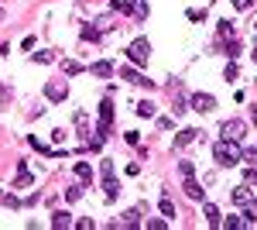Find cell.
I'll use <instances>...</instances> for the list:
<instances>
[{"label": "cell", "instance_id": "obj_10", "mask_svg": "<svg viewBox=\"0 0 257 230\" xmlns=\"http://www.w3.org/2000/svg\"><path fill=\"white\" fill-rule=\"evenodd\" d=\"M31 182H35V179H31V172H28L24 161H21V165H17V182H14V186H17V189H28Z\"/></svg>", "mask_w": 257, "mask_h": 230}, {"label": "cell", "instance_id": "obj_8", "mask_svg": "<svg viewBox=\"0 0 257 230\" xmlns=\"http://www.w3.org/2000/svg\"><path fill=\"white\" fill-rule=\"evenodd\" d=\"M103 196H107V203L117 199V179L113 175H103Z\"/></svg>", "mask_w": 257, "mask_h": 230}, {"label": "cell", "instance_id": "obj_20", "mask_svg": "<svg viewBox=\"0 0 257 230\" xmlns=\"http://www.w3.org/2000/svg\"><path fill=\"white\" fill-rule=\"evenodd\" d=\"M161 213H165L168 220H175V203H172L168 196H161Z\"/></svg>", "mask_w": 257, "mask_h": 230}, {"label": "cell", "instance_id": "obj_28", "mask_svg": "<svg viewBox=\"0 0 257 230\" xmlns=\"http://www.w3.org/2000/svg\"><path fill=\"white\" fill-rule=\"evenodd\" d=\"M244 179H247V186H254V182H257V165H251V168L244 172Z\"/></svg>", "mask_w": 257, "mask_h": 230}, {"label": "cell", "instance_id": "obj_14", "mask_svg": "<svg viewBox=\"0 0 257 230\" xmlns=\"http://www.w3.org/2000/svg\"><path fill=\"white\" fill-rule=\"evenodd\" d=\"M185 192H189V199H202V186H199V182H195L192 175H189V179H185Z\"/></svg>", "mask_w": 257, "mask_h": 230}, {"label": "cell", "instance_id": "obj_23", "mask_svg": "<svg viewBox=\"0 0 257 230\" xmlns=\"http://www.w3.org/2000/svg\"><path fill=\"white\" fill-rule=\"evenodd\" d=\"M62 69H65V76H79V73H82L79 62H62Z\"/></svg>", "mask_w": 257, "mask_h": 230}, {"label": "cell", "instance_id": "obj_35", "mask_svg": "<svg viewBox=\"0 0 257 230\" xmlns=\"http://www.w3.org/2000/svg\"><path fill=\"white\" fill-rule=\"evenodd\" d=\"M251 3H254V0H233V7H237V10H251Z\"/></svg>", "mask_w": 257, "mask_h": 230}, {"label": "cell", "instance_id": "obj_37", "mask_svg": "<svg viewBox=\"0 0 257 230\" xmlns=\"http://www.w3.org/2000/svg\"><path fill=\"white\" fill-rule=\"evenodd\" d=\"M124 138H127V145H137V141H141V134H137V131H127Z\"/></svg>", "mask_w": 257, "mask_h": 230}, {"label": "cell", "instance_id": "obj_27", "mask_svg": "<svg viewBox=\"0 0 257 230\" xmlns=\"http://www.w3.org/2000/svg\"><path fill=\"white\" fill-rule=\"evenodd\" d=\"M223 79H226V82H230V79H237V62H233V59H230V66H226V73H223Z\"/></svg>", "mask_w": 257, "mask_h": 230}, {"label": "cell", "instance_id": "obj_29", "mask_svg": "<svg viewBox=\"0 0 257 230\" xmlns=\"http://www.w3.org/2000/svg\"><path fill=\"white\" fill-rule=\"evenodd\" d=\"M134 14H137V17H147V3L137 0V3H134Z\"/></svg>", "mask_w": 257, "mask_h": 230}, {"label": "cell", "instance_id": "obj_18", "mask_svg": "<svg viewBox=\"0 0 257 230\" xmlns=\"http://www.w3.org/2000/svg\"><path fill=\"white\" fill-rule=\"evenodd\" d=\"M0 203H3L7 210H17V206H21V199H17L14 192H0Z\"/></svg>", "mask_w": 257, "mask_h": 230}, {"label": "cell", "instance_id": "obj_33", "mask_svg": "<svg viewBox=\"0 0 257 230\" xmlns=\"http://www.w3.org/2000/svg\"><path fill=\"white\" fill-rule=\"evenodd\" d=\"M165 227H168L165 220H147V230H165Z\"/></svg>", "mask_w": 257, "mask_h": 230}, {"label": "cell", "instance_id": "obj_15", "mask_svg": "<svg viewBox=\"0 0 257 230\" xmlns=\"http://www.w3.org/2000/svg\"><path fill=\"white\" fill-rule=\"evenodd\" d=\"M75 175H79L82 182H89V179H93V165H89V161H75Z\"/></svg>", "mask_w": 257, "mask_h": 230}, {"label": "cell", "instance_id": "obj_9", "mask_svg": "<svg viewBox=\"0 0 257 230\" xmlns=\"http://www.w3.org/2000/svg\"><path fill=\"white\" fill-rule=\"evenodd\" d=\"M233 203H237V206H247V203H251V186H247V182L233 189Z\"/></svg>", "mask_w": 257, "mask_h": 230}, {"label": "cell", "instance_id": "obj_21", "mask_svg": "<svg viewBox=\"0 0 257 230\" xmlns=\"http://www.w3.org/2000/svg\"><path fill=\"white\" fill-rule=\"evenodd\" d=\"M226 55H230V59H237V55H240V41H237V35L226 41Z\"/></svg>", "mask_w": 257, "mask_h": 230}, {"label": "cell", "instance_id": "obj_34", "mask_svg": "<svg viewBox=\"0 0 257 230\" xmlns=\"http://www.w3.org/2000/svg\"><path fill=\"white\" fill-rule=\"evenodd\" d=\"M100 172L103 175H113V161H100Z\"/></svg>", "mask_w": 257, "mask_h": 230}, {"label": "cell", "instance_id": "obj_41", "mask_svg": "<svg viewBox=\"0 0 257 230\" xmlns=\"http://www.w3.org/2000/svg\"><path fill=\"white\" fill-rule=\"evenodd\" d=\"M254 206H257V199H254Z\"/></svg>", "mask_w": 257, "mask_h": 230}, {"label": "cell", "instance_id": "obj_39", "mask_svg": "<svg viewBox=\"0 0 257 230\" xmlns=\"http://www.w3.org/2000/svg\"><path fill=\"white\" fill-rule=\"evenodd\" d=\"M254 31H257V21H254Z\"/></svg>", "mask_w": 257, "mask_h": 230}, {"label": "cell", "instance_id": "obj_16", "mask_svg": "<svg viewBox=\"0 0 257 230\" xmlns=\"http://www.w3.org/2000/svg\"><path fill=\"white\" fill-rule=\"evenodd\" d=\"M134 110H137V117H154V103H151V100H141Z\"/></svg>", "mask_w": 257, "mask_h": 230}, {"label": "cell", "instance_id": "obj_19", "mask_svg": "<svg viewBox=\"0 0 257 230\" xmlns=\"http://www.w3.org/2000/svg\"><path fill=\"white\" fill-rule=\"evenodd\" d=\"M110 7L120 10V14H130V10H134V0H110Z\"/></svg>", "mask_w": 257, "mask_h": 230}, {"label": "cell", "instance_id": "obj_2", "mask_svg": "<svg viewBox=\"0 0 257 230\" xmlns=\"http://www.w3.org/2000/svg\"><path fill=\"white\" fill-rule=\"evenodd\" d=\"M147 55H151V41H147V38H137V41H130L127 59L134 62V66H147Z\"/></svg>", "mask_w": 257, "mask_h": 230}, {"label": "cell", "instance_id": "obj_26", "mask_svg": "<svg viewBox=\"0 0 257 230\" xmlns=\"http://www.w3.org/2000/svg\"><path fill=\"white\" fill-rule=\"evenodd\" d=\"M223 227H226V230H233V227H244V220H240V217H226V220H223Z\"/></svg>", "mask_w": 257, "mask_h": 230}, {"label": "cell", "instance_id": "obj_38", "mask_svg": "<svg viewBox=\"0 0 257 230\" xmlns=\"http://www.w3.org/2000/svg\"><path fill=\"white\" fill-rule=\"evenodd\" d=\"M254 124H257V107H254Z\"/></svg>", "mask_w": 257, "mask_h": 230}, {"label": "cell", "instance_id": "obj_25", "mask_svg": "<svg viewBox=\"0 0 257 230\" xmlns=\"http://www.w3.org/2000/svg\"><path fill=\"white\" fill-rule=\"evenodd\" d=\"M179 172H182V179H189V175H195V165H192V161H182Z\"/></svg>", "mask_w": 257, "mask_h": 230}, {"label": "cell", "instance_id": "obj_4", "mask_svg": "<svg viewBox=\"0 0 257 230\" xmlns=\"http://www.w3.org/2000/svg\"><path fill=\"white\" fill-rule=\"evenodd\" d=\"M189 103H192V110H199V114H213V110H216V100H213L209 93H192Z\"/></svg>", "mask_w": 257, "mask_h": 230}, {"label": "cell", "instance_id": "obj_30", "mask_svg": "<svg viewBox=\"0 0 257 230\" xmlns=\"http://www.w3.org/2000/svg\"><path fill=\"white\" fill-rule=\"evenodd\" d=\"M82 38H86V41H96L100 31H96V28H82Z\"/></svg>", "mask_w": 257, "mask_h": 230}, {"label": "cell", "instance_id": "obj_3", "mask_svg": "<svg viewBox=\"0 0 257 230\" xmlns=\"http://www.w3.org/2000/svg\"><path fill=\"white\" fill-rule=\"evenodd\" d=\"M220 131H223V138H230V141H244V131H247V124L233 117V120H223V127H220Z\"/></svg>", "mask_w": 257, "mask_h": 230}, {"label": "cell", "instance_id": "obj_22", "mask_svg": "<svg viewBox=\"0 0 257 230\" xmlns=\"http://www.w3.org/2000/svg\"><path fill=\"white\" fill-rule=\"evenodd\" d=\"M65 199H69V203L82 199V186H69V189H65Z\"/></svg>", "mask_w": 257, "mask_h": 230}, {"label": "cell", "instance_id": "obj_24", "mask_svg": "<svg viewBox=\"0 0 257 230\" xmlns=\"http://www.w3.org/2000/svg\"><path fill=\"white\" fill-rule=\"evenodd\" d=\"M220 35L223 38H233V21H220Z\"/></svg>", "mask_w": 257, "mask_h": 230}, {"label": "cell", "instance_id": "obj_1", "mask_svg": "<svg viewBox=\"0 0 257 230\" xmlns=\"http://www.w3.org/2000/svg\"><path fill=\"white\" fill-rule=\"evenodd\" d=\"M213 158H216V165H223V168H233V165H240V161H244V152L237 148V141L223 138V141H216Z\"/></svg>", "mask_w": 257, "mask_h": 230}, {"label": "cell", "instance_id": "obj_12", "mask_svg": "<svg viewBox=\"0 0 257 230\" xmlns=\"http://www.w3.org/2000/svg\"><path fill=\"white\" fill-rule=\"evenodd\" d=\"M52 227H72V217H69V213H65V210H55V213H52Z\"/></svg>", "mask_w": 257, "mask_h": 230}, {"label": "cell", "instance_id": "obj_11", "mask_svg": "<svg viewBox=\"0 0 257 230\" xmlns=\"http://www.w3.org/2000/svg\"><path fill=\"white\" fill-rule=\"evenodd\" d=\"M45 93H48V100H55V103H59V100H65V93H69V89L59 86V82H48V86H45Z\"/></svg>", "mask_w": 257, "mask_h": 230}, {"label": "cell", "instance_id": "obj_5", "mask_svg": "<svg viewBox=\"0 0 257 230\" xmlns=\"http://www.w3.org/2000/svg\"><path fill=\"white\" fill-rule=\"evenodd\" d=\"M120 79H127V82H134V86H147V89H151V79L147 76H141V73H137V69H120Z\"/></svg>", "mask_w": 257, "mask_h": 230}, {"label": "cell", "instance_id": "obj_7", "mask_svg": "<svg viewBox=\"0 0 257 230\" xmlns=\"http://www.w3.org/2000/svg\"><path fill=\"white\" fill-rule=\"evenodd\" d=\"M93 76H100V79H110V76H113V62H107V59L93 62Z\"/></svg>", "mask_w": 257, "mask_h": 230}, {"label": "cell", "instance_id": "obj_17", "mask_svg": "<svg viewBox=\"0 0 257 230\" xmlns=\"http://www.w3.org/2000/svg\"><path fill=\"white\" fill-rule=\"evenodd\" d=\"M124 227H141V210H127L124 213Z\"/></svg>", "mask_w": 257, "mask_h": 230}, {"label": "cell", "instance_id": "obj_31", "mask_svg": "<svg viewBox=\"0 0 257 230\" xmlns=\"http://www.w3.org/2000/svg\"><path fill=\"white\" fill-rule=\"evenodd\" d=\"M52 59H55L52 52H35V62H52Z\"/></svg>", "mask_w": 257, "mask_h": 230}, {"label": "cell", "instance_id": "obj_6", "mask_svg": "<svg viewBox=\"0 0 257 230\" xmlns=\"http://www.w3.org/2000/svg\"><path fill=\"white\" fill-rule=\"evenodd\" d=\"M195 138H199V131H195V127H185V131H179V134H175V148H185V145H192Z\"/></svg>", "mask_w": 257, "mask_h": 230}, {"label": "cell", "instance_id": "obj_36", "mask_svg": "<svg viewBox=\"0 0 257 230\" xmlns=\"http://www.w3.org/2000/svg\"><path fill=\"white\" fill-rule=\"evenodd\" d=\"M189 21H206V10H189Z\"/></svg>", "mask_w": 257, "mask_h": 230}, {"label": "cell", "instance_id": "obj_13", "mask_svg": "<svg viewBox=\"0 0 257 230\" xmlns=\"http://www.w3.org/2000/svg\"><path fill=\"white\" fill-rule=\"evenodd\" d=\"M206 220H209V227H223V217H220V210L213 203H206Z\"/></svg>", "mask_w": 257, "mask_h": 230}, {"label": "cell", "instance_id": "obj_40", "mask_svg": "<svg viewBox=\"0 0 257 230\" xmlns=\"http://www.w3.org/2000/svg\"><path fill=\"white\" fill-rule=\"evenodd\" d=\"M0 17H3V10H0Z\"/></svg>", "mask_w": 257, "mask_h": 230}, {"label": "cell", "instance_id": "obj_32", "mask_svg": "<svg viewBox=\"0 0 257 230\" xmlns=\"http://www.w3.org/2000/svg\"><path fill=\"white\" fill-rule=\"evenodd\" d=\"M244 158H247V161H257V145H251V148H244Z\"/></svg>", "mask_w": 257, "mask_h": 230}]
</instances>
